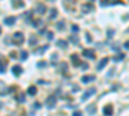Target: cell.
Masks as SVG:
<instances>
[{
    "label": "cell",
    "mask_w": 129,
    "mask_h": 116,
    "mask_svg": "<svg viewBox=\"0 0 129 116\" xmlns=\"http://www.w3.org/2000/svg\"><path fill=\"white\" fill-rule=\"evenodd\" d=\"M80 66L83 67V70H88V68H89V65H88V63H81Z\"/></svg>",
    "instance_id": "obj_28"
},
{
    "label": "cell",
    "mask_w": 129,
    "mask_h": 116,
    "mask_svg": "<svg viewBox=\"0 0 129 116\" xmlns=\"http://www.w3.org/2000/svg\"><path fill=\"white\" fill-rule=\"evenodd\" d=\"M72 116H81V112H80V111H75V112L72 114Z\"/></svg>",
    "instance_id": "obj_30"
},
{
    "label": "cell",
    "mask_w": 129,
    "mask_h": 116,
    "mask_svg": "<svg viewBox=\"0 0 129 116\" xmlns=\"http://www.w3.org/2000/svg\"><path fill=\"white\" fill-rule=\"evenodd\" d=\"M23 41H25V37H23V34L22 32L13 34V36H12V44L13 45H22Z\"/></svg>",
    "instance_id": "obj_1"
},
{
    "label": "cell",
    "mask_w": 129,
    "mask_h": 116,
    "mask_svg": "<svg viewBox=\"0 0 129 116\" xmlns=\"http://www.w3.org/2000/svg\"><path fill=\"white\" fill-rule=\"evenodd\" d=\"M52 59H53V61H57V59H58V56H57L56 53H54V54H53V56H52Z\"/></svg>",
    "instance_id": "obj_32"
},
{
    "label": "cell",
    "mask_w": 129,
    "mask_h": 116,
    "mask_svg": "<svg viewBox=\"0 0 129 116\" xmlns=\"http://www.w3.org/2000/svg\"><path fill=\"white\" fill-rule=\"evenodd\" d=\"M114 114V107L112 106H106V107H103V115L105 116H111Z\"/></svg>",
    "instance_id": "obj_6"
},
{
    "label": "cell",
    "mask_w": 129,
    "mask_h": 116,
    "mask_svg": "<svg viewBox=\"0 0 129 116\" xmlns=\"http://www.w3.org/2000/svg\"><path fill=\"white\" fill-rule=\"evenodd\" d=\"M10 57H12V58H17V56H16V53H14V52L10 53Z\"/></svg>",
    "instance_id": "obj_33"
},
{
    "label": "cell",
    "mask_w": 129,
    "mask_h": 116,
    "mask_svg": "<svg viewBox=\"0 0 129 116\" xmlns=\"http://www.w3.org/2000/svg\"><path fill=\"white\" fill-rule=\"evenodd\" d=\"M109 58L107 57H106V58H103V59H101V62H100V63H98V66H97V70H98V71H101V70L106 66V65H107L109 63Z\"/></svg>",
    "instance_id": "obj_9"
},
{
    "label": "cell",
    "mask_w": 129,
    "mask_h": 116,
    "mask_svg": "<svg viewBox=\"0 0 129 116\" xmlns=\"http://www.w3.org/2000/svg\"><path fill=\"white\" fill-rule=\"evenodd\" d=\"M83 56L87 57V58H90V59H94L96 58L93 49H84V50H83Z\"/></svg>",
    "instance_id": "obj_3"
},
{
    "label": "cell",
    "mask_w": 129,
    "mask_h": 116,
    "mask_svg": "<svg viewBox=\"0 0 129 116\" xmlns=\"http://www.w3.org/2000/svg\"><path fill=\"white\" fill-rule=\"evenodd\" d=\"M27 93L30 96H35L36 93H37V88L36 87H30L28 89H27Z\"/></svg>",
    "instance_id": "obj_14"
},
{
    "label": "cell",
    "mask_w": 129,
    "mask_h": 116,
    "mask_svg": "<svg viewBox=\"0 0 129 116\" xmlns=\"http://www.w3.org/2000/svg\"><path fill=\"white\" fill-rule=\"evenodd\" d=\"M124 48L129 50V40H128V41H125V44H124Z\"/></svg>",
    "instance_id": "obj_31"
},
{
    "label": "cell",
    "mask_w": 129,
    "mask_h": 116,
    "mask_svg": "<svg viewBox=\"0 0 129 116\" xmlns=\"http://www.w3.org/2000/svg\"><path fill=\"white\" fill-rule=\"evenodd\" d=\"M12 72H13V75H14V76H19V75L22 74V68H21V66L14 65V66L12 67Z\"/></svg>",
    "instance_id": "obj_8"
},
{
    "label": "cell",
    "mask_w": 129,
    "mask_h": 116,
    "mask_svg": "<svg viewBox=\"0 0 129 116\" xmlns=\"http://www.w3.org/2000/svg\"><path fill=\"white\" fill-rule=\"evenodd\" d=\"M94 79H96V77H94L93 75H85V76L81 77V81L84 83V84H88V83H90V81H93Z\"/></svg>",
    "instance_id": "obj_10"
},
{
    "label": "cell",
    "mask_w": 129,
    "mask_h": 116,
    "mask_svg": "<svg viewBox=\"0 0 129 116\" xmlns=\"http://www.w3.org/2000/svg\"><path fill=\"white\" fill-rule=\"evenodd\" d=\"M45 65H47V62H44V61H41V62L37 63V66H39V67H45Z\"/></svg>",
    "instance_id": "obj_27"
},
{
    "label": "cell",
    "mask_w": 129,
    "mask_h": 116,
    "mask_svg": "<svg viewBox=\"0 0 129 116\" xmlns=\"http://www.w3.org/2000/svg\"><path fill=\"white\" fill-rule=\"evenodd\" d=\"M61 66H62V67H61V70H63V72H67V65H66V63H62Z\"/></svg>",
    "instance_id": "obj_26"
},
{
    "label": "cell",
    "mask_w": 129,
    "mask_h": 116,
    "mask_svg": "<svg viewBox=\"0 0 129 116\" xmlns=\"http://www.w3.org/2000/svg\"><path fill=\"white\" fill-rule=\"evenodd\" d=\"M28 43H30V45H35V44L37 43V37H36L35 35H31V37H30Z\"/></svg>",
    "instance_id": "obj_18"
},
{
    "label": "cell",
    "mask_w": 129,
    "mask_h": 116,
    "mask_svg": "<svg viewBox=\"0 0 129 116\" xmlns=\"http://www.w3.org/2000/svg\"><path fill=\"white\" fill-rule=\"evenodd\" d=\"M87 111H88L89 115H93V114H96V108H94V106H88Z\"/></svg>",
    "instance_id": "obj_20"
},
{
    "label": "cell",
    "mask_w": 129,
    "mask_h": 116,
    "mask_svg": "<svg viewBox=\"0 0 129 116\" xmlns=\"http://www.w3.org/2000/svg\"><path fill=\"white\" fill-rule=\"evenodd\" d=\"M47 49H48V45H44L43 48H39V49H36V50H35V54H43V53H44L45 50H47Z\"/></svg>",
    "instance_id": "obj_17"
},
{
    "label": "cell",
    "mask_w": 129,
    "mask_h": 116,
    "mask_svg": "<svg viewBox=\"0 0 129 116\" xmlns=\"http://www.w3.org/2000/svg\"><path fill=\"white\" fill-rule=\"evenodd\" d=\"M112 36V30H109V37Z\"/></svg>",
    "instance_id": "obj_35"
},
{
    "label": "cell",
    "mask_w": 129,
    "mask_h": 116,
    "mask_svg": "<svg viewBox=\"0 0 129 116\" xmlns=\"http://www.w3.org/2000/svg\"><path fill=\"white\" fill-rule=\"evenodd\" d=\"M35 108H40V103L36 102V103H35Z\"/></svg>",
    "instance_id": "obj_34"
},
{
    "label": "cell",
    "mask_w": 129,
    "mask_h": 116,
    "mask_svg": "<svg viewBox=\"0 0 129 116\" xmlns=\"http://www.w3.org/2000/svg\"><path fill=\"white\" fill-rule=\"evenodd\" d=\"M45 10H47V8H45L44 4H37L36 8H35V12H36L37 14H44Z\"/></svg>",
    "instance_id": "obj_7"
},
{
    "label": "cell",
    "mask_w": 129,
    "mask_h": 116,
    "mask_svg": "<svg viewBox=\"0 0 129 116\" xmlns=\"http://www.w3.org/2000/svg\"><path fill=\"white\" fill-rule=\"evenodd\" d=\"M12 4L14 8H22L25 4H23V0H12Z\"/></svg>",
    "instance_id": "obj_13"
},
{
    "label": "cell",
    "mask_w": 129,
    "mask_h": 116,
    "mask_svg": "<svg viewBox=\"0 0 129 116\" xmlns=\"http://www.w3.org/2000/svg\"><path fill=\"white\" fill-rule=\"evenodd\" d=\"M27 56H28V53H27L26 50H22V52H21V59H22V61H26V59H27Z\"/></svg>",
    "instance_id": "obj_21"
},
{
    "label": "cell",
    "mask_w": 129,
    "mask_h": 116,
    "mask_svg": "<svg viewBox=\"0 0 129 116\" xmlns=\"http://www.w3.org/2000/svg\"><path fill=\"white\" fill-rule=\"evenodd\" d=\"M57 9H56V8H53V9H50V18L52 19H54L56 17H57Z\"/></svg>",
    "instance_id": "obj_19"
},
{
    "label": "cell",
    "mask_w": 129,
    "mask_h": 116,
    "mask_svg": "<svg viewBox=\"0 0 129 116\" xmlns=\"http://www.w3.org/2000/svg\"><path fill=\"white\" fill-rule=\"evenodd\" d=\"M69 40H70L72 44H75V45H76V44H79V37H78V35H71Z\"/></svg>",
    "instance_id": "obj_16"
},
{
    "label": "cell",
    "mask_w": 129,
    "mask_h": 116,
    "mask_svg": "<svg viewBox=\"0 0 129 116\" xmlns=\"http://www.w3.org/2000/svg\"><path fill=\"white\" fill-rule=\"evenodd\" d=\"M93 1H94V0H93Z\"/></svg>",
    "instance_id": "obj_37"
},
{
    "label": "cell",
    "mask_w": 129,
    "mask_h": 116,
    "mask_svg": "<svg viewBox=\"0 0 129 116\" xmlns=\"http://www.w3.org/2000/svg\"><path fill=\"white\" fill-rule=\"evenodd\" d=\"M124 54H118V56L116 57H114V61H115V62H119V61H121V59H124Z\"/></svg>",
    "instance_id": "obj_22"
},
{
    "label": "cell",
    "mask_w": 129,
    "mask_h": 116,
    "mask_svg": "<svg viewBox=\"0 0 129 116\" xmlns=\"http://www.w3.org/2000/svg\"><path fill=\"white\" fill-rule=\"evenodd\" d=\"M71 61H72V65H74V66H79V65H81L78 54H71Z\"/></svg>",
    "instance_id": "obj_12"
},
{
    "label": "cell",
    "mask_w": 129,
    "mask_h": 116,
    "mask_svg": "<svg viewBox=\"0 0 129 116\" xmlns=\"http://www.w3.org/2000/svg\"><path fill=\"white\" fill-rule=\"evenodd\" d=\"M16 21H17L16 17H6V18L4 19V23H5V25H8V26H12V25L16 23Z\"/></svg>",
    "instance_id": "obj_11"
},
{
    "label": "cell",
    "mask_w": 129,
    "mask_h": 116,
    "mask_svg": "<svg viewBox=\"0 0 129 116\" xmlns=\"http://www.w3.org/2000/svg\"><path fill=\"white\" fill-rule=\"evenodd\" d=\"M17 101H18V102H21V103H23L25 102V94H22V93H21V94L17 97Z\"/></svg>",
    "instance_id": "obj_24"
},
{
    "label": "cell",
    "mask_w": 129,
    "mask_h": 116,
    "mask_svg": "<svg viewBox=\"0 0 129 116\" xmlns=\"http://www.w3.org/2000/svg\"><path fill=\"white\" fill-rule=\"evenodd\" d=\"M56 103H57V98H56L54 96L48 97V98H47V101H45V105H47V107H49V108L54 107V106H56Z\"/></svg>",
    "instance_id": "obj_2"
},
{
    "label": "cell",
    "mask_w": 129,
    "mask_h": 116,
    "mask_svg": "<svg viewBox=\"0 0 129 116\" xmlns=\"http://www.w3.org/2000/svg\"><path fill=\"white\" fill-rule=\"evenodd\" d=\"M96 93V88H90V89H88L84 94H83V97H81V101H85V99H88L90 96H93Z\"/></svg>",
    "instance_id": "obj_4"
},
{
    "label": "cell",
    "mask_w": 129,
    "mask_h": 116,
    "mask_svg": "<svg viewBox=\"0 0 129 116\" xmlns=\"http://www.w3.org/2000/svg\"><path fill=\"white\" fill-rule=\"evenodd\" d=\"M57 28H58V30H63V28H65V22H63V21L58 22V23H57Z\"/></svg>",
    "instance_id": "obj_23"
},
{
    "label": "cell",
    "mask_w": 129,
    "mask_h": 116,
    "mask_svg": "<svg viewBox=\"0 0 129 116\" xmlns=\"http://www.w3.org/2000/svg\"><path fill=\"white\" fill-rule=\"evenodd\" d=\"M71 31H74V32H78V31H79V26H76V25H72V27H71Z\"/></svg>",
    "instance_id": "obj_25"
},
{
    "label": "cell",
    "mask_w": 129,
    "mask_h": 116,
    "mask_svg": "<svg viewBox=\"0 0 129 116\" xmlns=\"http://www.w3.org/2000/svg\"><path fill=\"white\" fill-rule=\"evenodd\" d=\"M57 45L59 46V48H62V49H66V48H67V41H66V40H58V41H57Z\"/></svg>",
    "instance_id": "obj_15"
},
{
    "label": "cell",
    "mask_w": 129,
    "mask_h": 116,
    "mask_svg": "<svg viewBox=\"0 0 129 116\" xmlns=\"http://www.w3.org/2000/svg\"><path fill=\"white\" fill-rule=\"evenodd\" d=\"M47 37H48V40H52L53 39V32H47Z\"/></svg>",
    "instance_id": "obj_29"
},
{
    "label": "cell",
    "mask_w": 129,
    "mask_h": 116,
    "mask_svg": "<svg viewBox=\"0 0 129 116\" xmlns=\"http://www.w3.org/2000/svg\"><path fill=\"white\" fill-rule=\"evenodd\" d=\"M81 10H83V13H89V12L94 10V6H93V4H83Z\"/></svg>",
    "instance_id": "obj_5"
},
{
    "label": "cell",
    "mask_w": 129,
    "mask_h": 116,
    "mask_svg": "<svg viewBox=\"0 0 129 116\" xmlns=\"http://www.w3.org/2000/svg\"><path fill=\"white\" fill-rule=\"evenodd\" d=\"M0 34H1V28H0Z\"/></svg>",
    "instance_id": "obj_36"
}]
</instances>
